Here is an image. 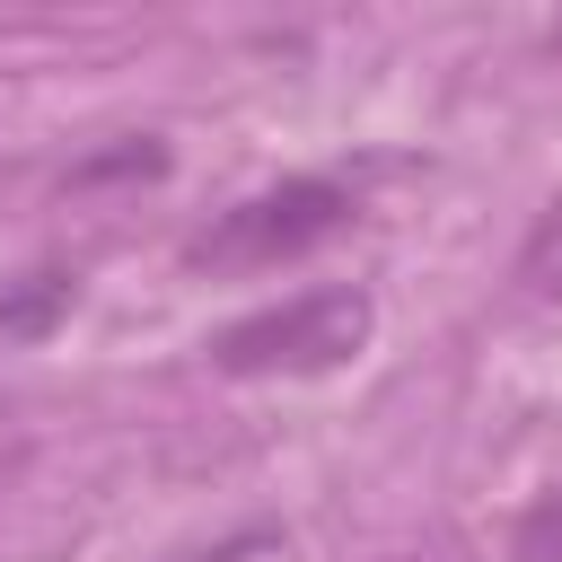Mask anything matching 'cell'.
<instances>
[{"instance_id":"obj_1","label":"cell","mask_w":562,"mask_h":562,"mask_svg":"<svg viewBox=\"0 0 562 562\" xmlns=\"http://www.w3.org/2000/svg\"><path fill=\"white\" fill-rule=\"evenodd\" d=\"M369 334H378V299L369 290H351V281L342 290H299L281 307H255V316L220 325L211 334V369H228V378H325Z\"/></svg>"},{"instance_id":"obj_2","label":"cell","mask_w":562,"mask_h":562,"mask_svg":"<svg viewBox=\"0 0 562 562\" xmlns=\"http://www.w3.org/2000/svg\"><path fill=\"white\" fill-rule=\"evenodd\" d=\"M342 220H351V184L342 176H281V184L228 202L193 237V263H211V272H263V263H290V255L325 246Z\"/></svg>"},{"instance_id":"obj_3","label":"cell","mask_w":562,"mask_h":562,"mask_svg":"<svg viewBox=\"0 0 562 562\" xmlns=\"http://www.w3.org/2000/svg\"><path fill=\"white\" fill-rule=\"evenodd\" d=\"M61 307H70V272H26V290H0V334L35 342V334H53Z\"/></svg>"},{"instance_id":"obj_4","label":"cell","mask_w":562,"mask_h":562,"mask_svg":"<svg viewBox=\"0 0 562 562\" xmlns=\"http://www.w3.org/2000/svg\"><path fill=\"white\" fill-rule=\"evenodd\" d=\"M509 562H562V483H544L518 527H509Z\"/></svg>"},{"instance_id":"obj_5","label":"cell","mask_w":562,"mask_h":562,"mask_svg":"<svg viewBox=\"0 0 562 562\" xmlns=\"http://www.w3.org/2000/svg\"><path fill=\"white\" fill-rule=\"evenodd\" d=\"M518 281H527V290H562V193L536 211V228H527V246H518Z\"/></svg>"},{"instance_id":"obj_6","label":"cell","mask_w":562,"mask_h":562,"mask_svg":"<svg viewBox=\"0 0 562 562\" xmlns=\"http://www.w3.org/2000/svg\"><path fill=\"white\" fill-rule=\"evenodd\" d=\"M184 562H281V536L272 527H246V536H228L211 553H184Z\"/></svg>"}]
</instances>
